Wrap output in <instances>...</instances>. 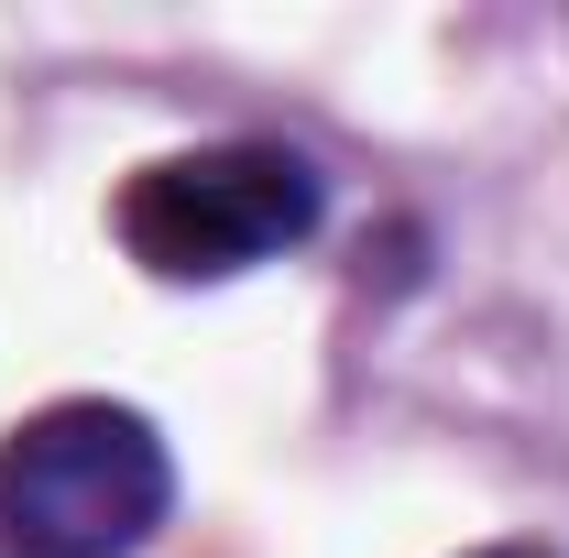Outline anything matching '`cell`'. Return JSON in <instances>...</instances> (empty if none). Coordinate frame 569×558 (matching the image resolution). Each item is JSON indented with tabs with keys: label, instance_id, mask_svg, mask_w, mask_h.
I'll list each match as a JSON object with an SVG mask.
<instances>
[{
	"label": "cell",
	"instance_id": "cell-1",
	"mask_svg": "<svg viewBox=\"0 0 569 558\" xmlns=\"http://www.w3.org/2000/svg\"><path fill=\"white\" fill-rule=\"evenodd\" d=\"M176 504V460L142 406L67 395L0 438V558H132Z\"/></svg>",
	"mask_w": 569,
	"mask_h": 558
},
{
	"label": "cell",
	"instance_id": "cell-2",
	"mask_svg": "<svg viewBox=\"0 0 569 558\" xmlns=\"http://www.w3.org/2000/svg\"><path fill=\"white\" fill-rule=\"evenodd\" d=\"M121 252L164 285H219L318 230V165L284 142H198L121 187Z\"/></svg>",
	"mask_w": 569,
	"mask_h": 558
},
{
	"label": "cell",
	"instance_id": "cell-3",
	"mask_svg": "<svg viewBox=\"0 0 569 558\" xmlns=\"http://www.w3.org/2000/svg\"><path fill=\"white\" fill-rule=\"evenodd\" d=\"M471 558H548V548H526V537H503V548H471Z\"/></svg>",
	"mask_w": 569,
	"mask_h": 558
}]
</instances>
